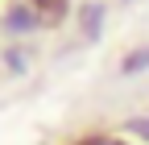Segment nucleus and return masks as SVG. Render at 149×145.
Instances as JSON below:
<instances>
[{
    "label": "nucleus",
    "mask_w": 149,
    "mask_h": 145,
    "mask_svg": "<svg viewBox=\"0 0 149 145\" xmlns=\"http://www.w3.org/2000/svg\"><path fill=\"white\" fill-rule=\"evenodd\" d=\"M149 66V50L145 54H133V58H124V70H145Z\"/></svg>",
    "instance_id": "obj_1"
},
{
    "label": "nucleus",
    "mask_w": 149,
    "mask_h": 145,
    "mask_svg": "<svg viewBox=\"0 0 149 145\" xmlns=\"http://www.w3.org/2000/svg\"><path fill=\"white\" fill-rule=\"evenodd\" d=\"M133 133H141V137H149V120H137V124H133Z\"/></svg>",
    "instance_id": "obj_2"
},
{
    "label": "nucleus",
    "mask_w": 149,
    "mask_h": 145,
    "mask_svg": "<svg viewBox=\"0 0 149 145\" xmlns=\"http://www.w3.org/2000/svg\"><path fill=\"white\" fill-rule=\"evenodd\" d=\"M95 145H112V141H95Z\"/></svg>",
    "instance_id": "obj_3"
}]
</instances>
